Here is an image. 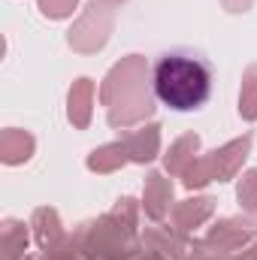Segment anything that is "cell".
Instances as JSON below:
<instances>
[{
    "label": "cell",
    "instance_id": "cell-1",
    "mask_svg": "<svg viewBox=\"0 0 257 260\" xmlns=\"http://www.w3.org/2000/svg\"><path fill=\"white\" fill-rule=\"evenodd\" d=\"M212 76L206 64L188 55H167L154 67V94L176 112H191L209 100Z\"/></svg>",
    "mask_w": 257,
    "mask_h": 260
}]
</instances>
